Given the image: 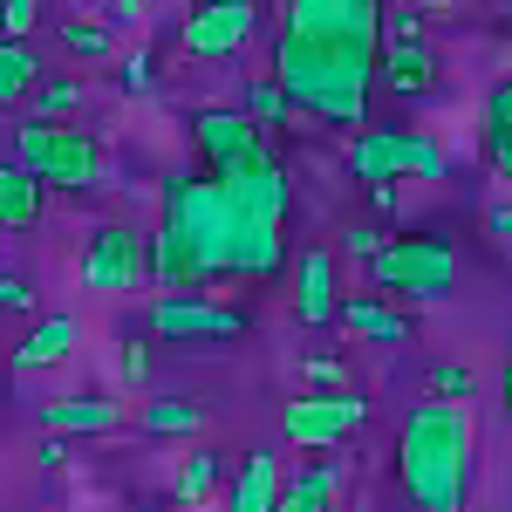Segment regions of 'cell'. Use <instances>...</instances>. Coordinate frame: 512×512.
Masks as SVG:
<instances>
[{
	"mask_svg": "<svg viewBox=\"0 0 512 512\" xmlns=\"http://www.w3.org/2000/svg\"><path fill=\"white\" fill-rule=\"evenodd\" d=\"M41 82V62L28 41H0V110H14V103H28Z\"/></svg>",
	"mask_w": 512,
	"mask_h": 512,
	"instance_id": "cb8c5ba5",
	"label": "cell"
},
{
	"mask_svg": "<svg viewBox=\"0 0 512 512\" xmlns=\"http://www.w3.org/2000/svg\"><path fill=\"white\" fill-rule=\"evenodd\" d=\"M151 48H137V55H130V62H123V89H130V96H144V89H151Z\"/></svg>",
	"mask_w": 512,
	"mask_h": 512,
	"instance_id": "836d02e7",
	"label": "cell"
},
{
	"mask_svg": "<svg viewBox=\"0 0 512 512\" xmlns=\"http://www.w3.org/2000/svg\"><path fill=\"white\" fill-rule=\"evenodd\" d=\"M369 280L383 294H403V301H444L458 287V246L444 233H396L369 260Z\"/></svg>",
	"mask_w": 512,
	"mask_h": 512,
	"instance_id": "5b68a950",
	"label": "cell"
},
{
	"mask_svg": "<svg viewBox=\"0 0 512 512\" xmlns=\"http://www.w3.org/2000/svg\"><path fill=\"white\" fill-rule=\"evenodd\" d=\"M308 383H315V390H342V362L315 355V362H308Z\"/></svg>",
	"mask_w": 512,
	"mask_h": 512,
	"instance_id": "d590c367",
	"label": "cell"
},
{
	"mask_svg": "<svg viewBox=\"0 0 512 512\" xmlns=\"http://www.w3.org/2000/svg\"><path fill=\"white\" fill-rule=\"evenodd\" d=\"M219 492V451H185V465H178V478H171V506L178 512H192V506H205Z\"/></svg>",
	"mask_w": 512,
	"mask_h": 512,
	"instance_id": "603a6c76",
	"label": "cell"
},
{
	"mask_svg": "<svg viewBox=\"0 0 512 512\" xmlns=\"http://www.w3.org/2000/svg\"><path fill=\"white\" fill-rule=\"evenodd\" d=\"M362 424H369V396H355V390H308L280 410V437L301 444V451H335Z\"/></svg>",
	"mask_w": 512,
	"mask_h": 512,
	"instance_id": "52a82bcc",
	"label": "cell"
},
{
	"mask_svg": "<svg viewBox=\"0 0 512 512\" xmlns=\"http://www.w3.org/2000/svg\"><path fill=\"white\" fill-rule=\"evenodd\" d=\"M41 21V0H0V41H28Z\"/></svg>",
	"mask_w": 512,
	"mask_h": 512,
	"instance_id": "f546056e",
	"label": "cell"
},
{
	"mask_svg": "<svg viewBox=\"0 0 512 512\" xmlns=\"http://www.w3.org/2000/svg\"><path fill=\"white\" fill-rule=\"evenodd\" d=\"M253 28H260V7L253 0H205V7H192L178 21V48L192 62H226V55H239L253 41Z\"/></svg>",
	"mask_w": 512,
	"mask_h": 512,
	"instance_id": "9c48e42d",
	"label": "cell"
},
{
	"mask_svg": "<svg viewBox=\"0 0 512 512\" xmlns=\"http://www.w3.org/2000/svg\"><path fill=\"white\" fill-rule=\"evenodd\" d=\"M246 117L260 123V130H280V123L294 117V103H287V89H280L274 76H260L253 89H246Z\"/></svg>",
	"mask_w": 512,
	"mask_h": 512,
	"instance_id": "83f0119b",
	"label": "cell"
},
{
	"mask_svg": "<svg viewBox=\"0 0 512 512\" xmlns=\"http://www.w3.org/2000/svg\"><path fill=\"white\" fill-rule=\"evenodd\" d=\"M376 82L396 89L403 103L431 96V89H437V48H431V41H390L383 62H376Z\"/></svg>",
	"mask_w": 512,
	"mask_h": 512,
	"instance_id": "4fadbf2b",
	"label": "cell"
},
{
	"mask_svg": "<svg viewBox=\"0 0 512 512\" xmlns=\"http://www.w3.org/2000/svg\"><path fill=\"white\" fill-rule=\"evenodd\" d=\"M335 492H342V458H321V465H308V472L287 478V492H280L274 512H328Z\"/></svg>",
	"mask_w": 512,
	"mask_h": 512,
	"instance_id": "44dd1931",
	"label": "cell"
},
{
	"mask_svg": "<svg viewBox=\"0 0 512 512\" xmlns=\"http://www.w3.org/2000/svg\"><path fill=\"white\" fill-rule=\"evenodd\" d=\"M499 396H506V410H512V362H506V376H499Z\"/></svg>",
	"mask_w": 512,
	"mask_h": 512,
	"instance_id": "f35d334b",
	"label": "cell"
},
{
	"mask_svg": "<svg viewBox=\"0 0 512 512\" xmlns=\"http://www.w3.org/2000/svg\"><path fill=\"white\" fill-rule=\"evenodd\" d=\"M28 103H35V117H41V123H62V117H76V110H82V82H69V76L48 82V76H41Z\"/></svg>",
	"mask_w": 512,
	"mask_h": 512,
	"instance_id": "4316f807",
	"label": "cell"
},
{
	"mask_svg": "<svg viewBox=\"0 0 512 512\" xmlns=\"http://www.w3.org/2000/svg\"><path fill=\"white\" fill-rule=\"evenodd\" d=\"M69 458H76V451H69V437H41V465H48V472H62V465H69Z\"/></svg>",
	"mask_w": 512,
	"mask_h": 512,
	"instance_id": "8d00e7d4",
	"label": "cell"
},
{
	"mask_svg": "<svg viewBox=\"0 0 512 512\" xmlns=\"http://www.w3.org/2000/svg\"><path fill=\"white\" fill-rule=\"evenodd\" d=\"M103 7H110V28H137L151 0H103Z\"/></svg>",
	"mask_w": 512,
	"mask_h": 512,
	"instance_id": "e575fe53",
	"label": "cell"
},
{
	"mask_svg": "<svg viewBox=\"0 0 512 512\" xmlns=\"http://www.w3.org/2000/svg\"><path fill=\"white\" fill-rule=\"evenodd\" d=\"M212 185L226 192L233 212H246V219H274V226H280V212H287V198H294L280 158H260V164H246V171H233V178H212Z\"/></svg>",
	"mask_w": 512,
	"mask_h": 512,
	"instance_id": "8fae6325",
	"label": "cell"
},
{
	"mask_svg": "<svg viewBox=\"0 0 512 512\" xmlns=\"http://www.w3.org/2000/svg\"><path fill=\"white\" fill-rule=\"evenodd\" d=\"M82 349V321L76 315H41L21 342H14V369L21 376H35V369H55V362H69Z\"/></svg>",
	"mask_w": 512,
	"mask_h": 512,
	"instance_id": "9a60e30c",
	"label": "cell"
},
{
	"mask_svg": "<svg viewBox=\"0 0 512 512\" xmlns=\"http://www.w3.org/2000/svg\"><path fill=\"white\" fill-rule=\"evenodd\" d=\"M137 431L144 437H198L205 431V410H198L192 396H151L137 410Z\"/></svg>",
	"mask_w": 512,
	"mask_h": 512,
	"instance_id": "7402d4cb",
	"label": "cell"
},
{
	"mask_svg": "<svg viewBox=\"0 0 512 512\" xmlns=\"http://www.w3.org/2000/svg\"><path fill=\"white\" fill-rule=\"evenodd\" d=\"M410 7H417V14H437V7H451V0H410Z\"/></svg>",
	"mask_w": 512,
	"mask_h": 512,
	"instance_id": "ab89813d",
	"label": "cell"
},
{
	"mask_svg": "<svg viewBox=\"0 0 512 512\" xmlns=\"http://www.w3.org/2000/svg\"><path fill=\"white\" fill-rule=\"evenodd\" d=\"M35 308V280L28 274H0V315H28Z\"/></svg>",
	"mask_w": 512,
	"mask_h": 512,
	"instance_id": "1f68e13d",
	"label": "cell"
},
{
	"mask_svg": "<svg viewBox=\"0 0 512 512\" xmlns=\"http://www.w3.org/2000/svg\"><path fill=\"white\" fill-rule=\"evenodd\" d=\"M117 376L130 383V390H144V383H151V342H137V335H130L123 355H117Z\"/></svg>",
	"mask_w": 512,
	"mask_h": 512,
	"instance_id": "4dcf8cb0",
	"label": "cell"
},
{
	"mask_svg": "<svg viewBox=\"0 0 512 512\" xmlns=\"http://www.w3.org/2000/svg\"><path fill=\"white\" fill-rule=\"evenodd\" d=\"M383 48L362 41H321V35H274V82L287 89L294 110L342 130H369V89H376Z\"/></svg>",
	"mask_w": 512,
	"mask_h": 512,
	"instance_id": "6da1fadb",
	"label": "cell"
},
{
	"mask_svg": "<svg viewBox=\"0 0 512 512\" xmlns=\"http://www.w3.org/2000/svg\"><path fill=\"white\" fill-rule=\"evenodd\" d=\"M403 178H417V185H444V178H451L444 144L424 137V130H403Z\"/></svg>",
	"mask_w": 512,
	"mask_h": 512,
	"instance_id": "d4e9b609",
	"label": "cell"
},
{
	"mask_svg": "<svg viewBox=\"0 0 512 512\" xmlns=\"http://www.w3.org/2000/svg\"><path fill=\"white\" fill-rule=\"evenodd\" d=\"M151 335L158 342H233V335H246V315L219 308L212 294H158L151 301Z\"/></svg>",
	"mask_w": 512,
	"mask_h": 512,
	"instance_id": "30bf717a",
	"label": "cell"
},
{
	"mask_svg": "<svg viewBox=\"0 0 512 512\" xmlns=\"http://www.w3.org/2000/svg\"><path fill=\"white\" fill-rule=\"evenodd\" d=\"M192 7H205V0H192Z\"/></svg>",
	"mask_w": 512,
	"mask_h": 512,
	"instance_id": "60d3db41",
	"label": "cell"
},
{
	"mask_svg": "<svg viewBox=\"0 0 512 512\" xmlns=\"http://www.w3.org/2000/svg\"><path fill=\"white\" fill-rule=\"evenodd\" d=\"M151 280V233H137L130 219H103L82 246V287L89 294H130Z\"/></svg>",
	"mask_w": 512,
	"mask_h": 512,
	"instance_id": "8992f818",
	"label": "cell"
},
{
	"mask_svg": "<svg viewBox=\"0 0 512 512\" xmlns=\"http://www.w3.org/2000/svg\"><path fill=\"white\" fill-rule=\"evenodd\" d=\"M478 144H485V164H492V178H499V185H512V76H506V82H492Z\"/></svg>",
	"mask_w": 512,
	"mask_h": 512,
	"instance_id": "d6986e66",
	"label": "cell"
},
{
	"mask_svg": "<svg viewBox=\"0 0 512 512\" xmlns=\"http://www.w3.org/2000/svg\"><path fill=\"white\" fill-rule=\"evenodd\" d=\"M55 41H62V55H76V62H110V55H117L110 21H62Z\"/></svg>",
	"mask_w": 512,
	"mask_h": 512,
	"instance_id": "484cf974",
	"label": "cell"
},
{
	"mask_svg": "<svg viewBox=\"0 0 512 512\" xmlns=\"http://www.w3.org/2000/svg\"><path fill=\"white\" fill-rule=\"evenodd\" d=\"M383 239H390V233H376V226H349V233H342V246H349L355 260H376V253H383Z\"/></svg>",
	"mask_w": 512,
	"mask_h": 512,
	"instance_id": "d6a6232c",
	"label": "cell"
},
{
	"mask_svg": "<svg viewBox=\"0 0 512 512\" xmlns=\"http://www.w3.org/2000/svg\"><path fill=\"white\" fill-rule=\"evenodd\" d=\"M342 328H349V335H362V342H383V349H403V342H410V321L396 315V308H383V301H376V294H355V301H342Z\"/></svg>",
	"mask_w": 512,
	"mask_h": 512,
	"instance_id": "ffe728a7",
	"label": "cell"
},
{
	"mask_svg": "<svg viewBox=\"0 0 512 512\" xmlns=\"http://www.w3.org/2000/svg\"><path fill=\"white\" fill-rule=\"evenodd\" d=\"M472 410L465 403H417L396 431V478L417 512H465L472 499Z\"/></svg>",
	"mask_w": 512,
	"mask_h": 512,
	"instance_id": "7a4b0ae2",
	"label": "cell"
},
{
	"mask_svg": "<svg viewBox=\"0 0 512 512\" xmlns=\"http://www.w3.org/2000/svg\"><path fill=\"white\" fill-rule=\"evenodd\" d=\"M192 144H198V158H205V178H233L246 164L274 158L267 130L246 117V110H226V103H212V110L192 117Z\"/></svg>",
	"mask_w": 512,
	"mask_h": 512,
	"instance_id": "ba28073f",
	"label": "cell"
},
{
	"mask_svg": "<svg viewBox=\"0 0 512 512\" xmlns=\"http://www.w3.org/2000/svg\"><path fill=\"white\" fill-rule=\"evenodd\" d=\"M349 178L355 185H396V178H403V130L369 123L349 144Z\"/></svg>",
	"mask_w": 512,
	"mask_h": 512,
	"instance_id": "e0dca14e",
	"label": "cell"
},
{
	"mask_svg": "<svg viewBox=\"0 0 512 512\" xmlns=\"http://www.w3.org/2000/svg\"><path fill=\"white\" fill-rule=\"evenodd\" d=\"M335 315H342L335 253H328V246H315V253H301V267H294V321H308V328H328Z\"/></svg>",
	"mask_w": 512,
	"mask_h": 512,
	"instance_id": "7c38bea8",
	"label": "cell"
},
{
	"mask_svg": "<svg viewBox=\"0 0 512 512\" xmlns=\"http://www.w3.org/2000/svg\"><path fill=\"white\" fill-rule=\"evenodd\" d=\"M41 205H48V185L28 178L14 158H0V233H28V226H41Z\"/></svg>",
	"mask_w": 512,
	"mask_h": 512,
	"instance_id": "ac0fdd59",
	"label": "cell"
},
{
	"mask_svg": "<svg viewBox=\"0 0 512 512\" xmlns=\"http://www.w3.org/2000/svg\"><path fill=\"white\" fill-rule=\"evenodd\" d=\"M14 164L28 178H41L48 192H103V178H110V158H103V137L96 130L41 123V117H28L14 130Z\"/></svg>",
	"mask_w": 512,
	"mask_h": 512,
	"instance_id": "277c9868",
	"label": "cell"
},
{
	"mask_svg": "<svg viewBox=\"0 0 512 512\" xmlns=\"http://www.w3.org/2000/svg\"><path fill=\"white\" fill-rule=\"evenodd\" d=\"M41 424L55 437H117L123 410L110 396H55V403H41Z\"/></svg>",
	"mask_w": 512,
	"mask_h": 512,
	"instance_id": "5bb4252c",
	"label": "cell"
},
{
	"mask_svg": "<svg viewBox=\"0 0 512 512\" xmlns=\"http://www.w3.org/2000/svg\"><path fill=\"white\" fill-rule=\"evenodd\" d=\"M485 233L512 246V205H492V212H485Z\"/></svg>",
	"mask_w": 512,
	"mask_h": 512,
	"instance_id": "74e56055",
	"label": "cell"
},
{
	"mask_svg": "<svg viewBox=\"0 0 512 512\" xmlns=\"http://www.w3.org/2000/svg\"><path fill=\"white\" fill-rule=\"evenodd\" d=\"M431 396H437V403H472L478 376L465 369V362H437V369H431Z\"/></svg>",
	"mask_w": 512,
	"mask_h": 512,
	"instance_id": "f1b7e54d",
	"label": "cell"
},
{
	"mask_svg": "<svg viewBox=\"0 0 512 512\" xmlns=\"http://www.w3.org/2000/svg\"><path fill=\"white\" fill-rule=\"evenodd\" d=\"M158 212H164V219H158L164 233H178L219 280H233L239 212L226 205V192H219L212 178H198V171H171V178H164V192H158Z\"/></svg>",
	"mask_w": 512,
	"mask_h": 512,
	"instance_id": "3957f363",
	"label": "cell"
},
{
	"mask_svg": "<svg viewBox=\"0 0 512 512\" xmlns=\"http://www.w3.org/2000/svg\"><path fill=\"white\" fill-rule=\"evenodd\" d=\"M280 492H287V478H280V458L260 444V451H246V465L239 478L226 485V512H274Z\"/></svg>",
	"mask_w": 512,
	"mask_h": 512,
	"instance_id": "2e32d148",
	"label": "cell"
}]
</instances>
